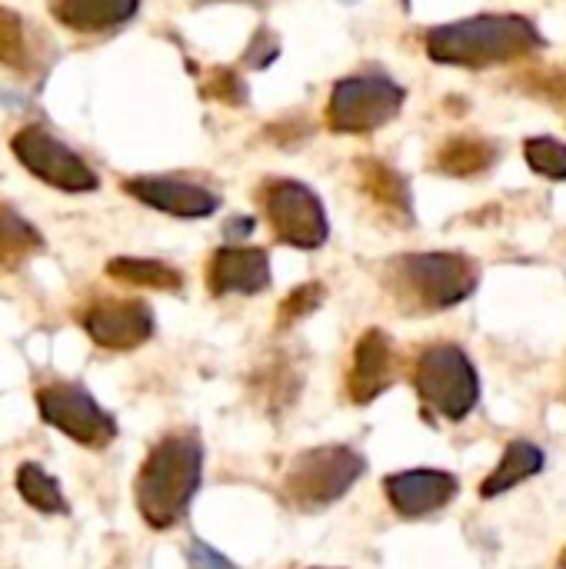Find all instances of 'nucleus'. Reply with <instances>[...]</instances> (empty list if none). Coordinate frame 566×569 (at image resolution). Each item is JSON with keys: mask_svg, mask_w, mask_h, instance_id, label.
Here are the masks:
<instances>
[{"mask_svg": "<svg viewBox=\"0 0 566 569\" xmlns=\"http://www.w3.org/2000/svg\"><path fill=\"white\" fill-rule=\"evenodd\" d=\"M123 190L147 207L183 220H203L220 207V197L214 190L180 177H130Z\"/></svg>", "mask_w": 566, "mask_h": 569, "instance_id": "ddd939ff", "label": "nucleus"}, {"mask_svg": "<svg viewBox=\"0 0 566 569\" xmlns=\"http://www.w3.org/2000/svg\"><path fill=\"white\" fill-rule=\"evenodd\" d=\"M497 160H500V147L494 140L457 137V140H450V143H444L437 150L434 170H440L447 177H457V180H470V177L487 173Z\"/></svg>", "mask_w": 566, "mask_h": 569, "instance_id": "a211bd4d", "label": "nucleus"}, {"mask_svg": "<svg viewBox=\"0 0 566 569\" xmlns=\"http://www.w3.org/2000/svg\"><path fill=\"white\" fill-rule=\"evenodd\" d=\"M254 230V220L250 217H237V220H230V227H227V237H234V233H250Z\"/></svg>", "mask_w": 566, "mask_h": 569, "instance_id": "bb28decb", "label": "nucleus"}, {"mask_svg": "<svg viewBox=\"0 0 566 569\" xmlns=\"http://www.w3.org/2000/svg\"><path fill=\"white\" fill-rule=\"evenodd\" d=\"M107 277L127 283V287H147V290H167L177 293L183 287V273L163 260L147 257H113L107 260Z\"/></svg>", "mask_w": 566, "mask_h": 569, "instance_id": "6ab92c4d", "label": "nucleus"}, {"mask_svg": "<svg viewBox=\"0 0 566 569\" xmlns=\"http://www.w3.org/2000/svg\"><path fill=\"white\" fill-rule=\"evenodd\" d=\"M320 303H324V287H320V283H304V287H297L294 293H287V300L280 303L277 323H280V327H294V323H300L304 317H310Z\"/></svg>", "mask_w": 566, "mask_h": 569, "instance_id": "b1692460", "label": "nucleus"}, {"mask_svg": "<svg viewBox=\"0 0 566 569\" xmlns=\"http://www.w3.org/2000/svg\"><path fill=\"white\" fill-rule=\"evenodd\" d=\"M30 60V50H27V30H23V20L0 7V63L10 67V70H23Z\"/></svg>", "mask_w": 566, "mask_h": 569, "instance_id": "5701e85b", "label": "nucleus"}, {"mask_svg": "<svg viewBox=\"0 0 566 569\" xmlns=\"http://www.w3.org/2000/svg\"><path fill=\"white\" fill-rule=\"evenodd\" d=\"M17 493H20V500L30 510L43 513V517H67L70 513V503L63 500L60 483L40 463H33V460L20 463V470H17Z\"/></svg>", "mask_w": 566, "mask_h": 569, "instance_id": "aec40b11", "label": "nucleus"}, {"mask_svg": "<svg viewBox=\"0 0 566 569\" xmlns=\"http://www.w3.org/2000/svg\"><path fill=\"white\" fill-rule=\"evenodd\" d=\"M547 467V453L530 443V440H510L500 463L494 467V473L480 483V500H497L504 493H510L514 487L534 480L537 473H544Z\"/></svg>", "mask_w": 566, "mask_h": 569, "instance_id": "f3484780", "label": "nucleus"}, {"mask_svg": "<svg viewBox=\"0 0 566 569\" xmlns=\"http://www.w3.org/2000/svg\"><path fill=\"white\" fill-rule=\"evenodd\" d=\"M560 569H566V553H564V557H560Z\"/></svg>", "mask_w": 566, "mask_h": 569, "instance_id": "cd10ccee", "label": "nucleus"}, {"mask_svg": "<svg viewBox=\"0 0 566 569\" xmlns=\"http://www.w3.org/2000/svg\"><path fill=\"white\" fill-rule=\"evenodd\" d=\"M314 569H324V567H314Z\"/></svg>", "mask_w": 566, "mask_h": 569, "instance_id": "c85d7f7f", "label": "nucleus"}, {"mask_svg": "<svg viewBox=\"0 0 566 569\" xmlns=\"http://www.w3.org/2000/svg\"><path fill=\"white\" fill-rule=\"evenodd\" d=\"M53 17L77 33H103L127 23L140 0H50Z\"/></svg>", "mask_w": 566, "mask_h": 569, "instance_id": "dca6fc26", "label": "nucleus"}, {"mask_svg": "<svg viewBox=\"0 0 566 569\" xmlns=\"http://www.w3.org/2000/svg\"><path fill=\"white\" fill-rule=\"evenodd\" d=\"M480 287V263L457 250H424L394 257L387 290L407 313H444L470 300Z\"/></svg>", "mask_w": 566, "mask_h": 569, "instance_id": "7ed1b4c3", "label": "nucleus"}, {"mask_svg": "<svg viewBox=\"0 0 566 569\" xmlns=\"http://www.w3.org/2000/svg\"><path fill=\"white\" fill-rule=\"evenodd\" d=\"M524 160L547 180H566V143L557 137H530L524 143Z\"/></svg>", "mask_w": 566, "mask_h": 569, "instance_id": "4be33fe9", "label": "nucleus"}, {"mask_svg": "<svg viewBox=\"0 0 566 569\" xmlns=\"http://www.w3.org/2000/svg\"><path fill=\"white\" fill-rule=\"evenodd\" d=\"M80 327L97 347L130 353L153 337L157 317L143 300H97L80 313Z\"/></svg>", "mask_w": 566, "mask_h": 569, "instance_id": "9d476101", "label": "nucleus"}, {"mask_svg": "<svg viewBox=\"0 0 566 569\" xmlns=\"http://www.w3.org/2000/svg\"><path fill=\"white\" fill-rule=\"evenodd\" d=\"M424 47L437 63L484 70L544 50L547 37L524 13H477L430 27Z\"/></svg>", "mask_w": 566, "mask_h": 569, "instance_id": "f257e3e1", "label": "nucleus"}, {"mask_svg": "<svg viewBox=\"0 0 566 569\" xmlns=\"http://www.w3.org/2000/svg\"><path fill=\"white\" fill-rule=\"evenodd\" d=\"M203 483V443L193 430H177L160 437L137 480L133 500L150 530H173L183 523L197 490Z\"/></svg>", "mask_w": 566, "mask_h": 569, "instance_id": "f03ea898", "label": "nucleus"}, {"mask_svg": "<svg viewBox=\"0 0 566 569\" xmlns=\"http://www.w3.org/2000/svg\"><path fill=\"white\" fill-rule=\"evenodd\" d=\"M270 280V257L260 247H220L207 263V290L214 297H257Z\"/></svg>", "mask_w": 566, "mask_h": 569, "instance_id": "4468645a", "label": "nucleus"}, {"mask_svg": "<svg viewBox=\"0 0 566 569\" xmlns=\"http://www.w3.org/2000/svg\"><path fill=\"white\" fill-rule=\"evenodd\" d=\"M274 237L297 250H317L330 237V220L320 197L300 180H270L260 193Z\"/></svg>", "mask_w": 566, "mask_h": 569, "instance_id": "6e6552de", "label": "nucleus"}, {"mask_svg": "<svg viewBox=\"0 0 566 569\" xmlns=\"http://www.w3.org/2000/svg\"><path fill=\"white\" fill-rule=\"evenodd\" d=\"M397 377H400V353H397L394 340L380 327L364 330V337L354 347L350 370H347L350 400L357 407H367L377 397H384L397 383Z\"/></svg>", "mask_w": 566, "mask_h": 569, "instance_id": "9b49d317", "label": "nucleus"}, {"mask_svg": "<svg viewBox=\"0 0 566 569\" xmlns=\"http://www.w3.org/2000/svg\"><path fill=\"white\" fill-rule=\"evenodd\" d=\"M13 157L23 170H30L47 187L67 190V193H90L100 187L97 173L87 167L83 157H77L67 143L50 137L43 127H23L10 140Z\"/></svg>", "mask_w": 566, "mask_h": 569, "instance_id": "1a4fd4ad", "label": "nucleus"}, {"mask_svg": "<svg viewBox=\"0 0 566 569\" xmlns=\"http://www.w3.org/2000/svg\"><path fill=\"white\" fill-rule=\"evenodd\" d=\"M407 90L387 73H357L334 83L327 123L337 133H374L404 110Z\"/></svg>", "mask_w": 566, "mask_h": 569, "instance_id": "423d86ee", "label": "nucleus"}, {"mask_svg": "<svg viewBox=\"0 0 566 569\" xmlns=\"http://www.w3.org/2000/svg\"><path fill=\"white\" fill-rule=\"evenodd\" d=\"M384 493L404 520H424L457 500L460 480L447 470H400L384 477Z\"/></svg>", "mask_w": 566, "mask_h": 569, "instance_id": "f8f14e48", "label": "nucleus"}, {"mask_svg": "<svg viewBox=\"0 0 566 569\" xmlns=\"http://www.w3.org/2000/svg\"><path fill=\"white\" fill-rule=\"evenodd\" d=\"M187 560H190V569H237L224 553H217V550L207 547L203 540H193V543H190Z\"/></svg>", "mask_w": 566, "mask_h": 569, "instance_id": "a878e982", "label": "nucleus"}, {"mask_svg": "<svg viewBox=\"0 0 566 569\" xmlns=\"http://www.w3.org/2000/svg\"><path fill=\"white\" fill-rule=\"evenodd\" d=\"M37 250H43L40 230L30 220H23L17 210L0 207V273L17 270Z\"/></svg>", "mask_w": 566, "mask_h": 569, "instance_id": "412c9836", "label": "nucleus"}, {"mask_svg": "<svg viewBox=\"0 0 566 569\" xmlns=\"http://www.w3.org/2000/svg\"><path fill=\"white\" fill-rule=\"evenodd\" d=\"M203 93H207V97H217V100H227V103H234V107H240V103L247 100L244 83H240L230 70H217V73H214V83H210Z\"/></svg>", "mask_w": 566, "mask_h": 569, "instance_id": "393cba45", "label": "nucleus"}, {"mask_svg": "<svg viewBox=\"0 0 566 569\" xmlns=\"http://www.w3.org/2000/svg\"><path fill=\"white\" fill-rule=\"evenodd\" d=\"M357 170H360L364 193L380 207V213H387L394 223L410 227L414 223V197H410L407 177H400L394 167H387L380 160H360Z\"/></svg>", "mask_w": 566, "mask_h": 569, "instance_id": "2eb2a0df", "label": "nucleus"}, {"mask_svg": "<svg viewBox=\"0 0 566 569\" xmlns=\"http://www.w3.org/2000/svg\"><path fill=\"white\" fill-rule=\"evenodd\" d=\"M37 413L47 427L87 450H103L117 440V420L80 383H47L37 390Z\"/></svg>", "mask_w": 566, "mask_h": 569, "instance_id": "0eeeda50", "label": "nucleus"}, {"mask_svg": "<svg viewBox=\"0 0 566 569\" xmlns=\"http://www.w3.org/2000/svg\"><path fill=\"white\" fill-rule=\"evenodd\" d=\"M367 473L364 453L344 443L314 447L294 457L290 470L284 473V500L300 513H317L340 503Z\"/></svg>", "mask_w": 566, "mask_h": 569, "instance_id": "20e7f679", "label": "nucleus"}, {"mask_svg": "<svg viewBox=\"0 0 566 569\" xmlns=\"http://www.w3.org/2000/svg\"><path fill=\"white\" fill-rule=\"evenodd\" d=\"M414 390L430 413L460 423L480 403V373L457 343H434L414 363Z\"/></svg>", "mask_w": 566, "mask_h": 569, "instance_id": "39448f33", "label": "nucleus"}]
</instances>
